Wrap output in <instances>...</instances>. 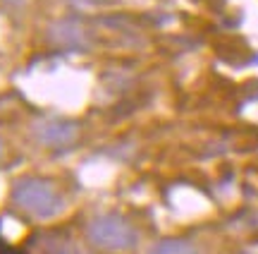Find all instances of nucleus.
I'll use <instances>...</instances> for the list:
<instances>
[{
	"instance_id": "f257e3e1",
	"label": "nucleus",
	"mask_w": 258,
	"mask_h": 254,
	"mask_svg": "<svg viewBox=\"0 0 258 254\" xmlns=\"http://www.w3.org/2000/svg\"><path fill=\"white\" fill-rule=\"evenodd\" d=\"M15 207L36 218H50L62 211V197L53 182L41 178H22L12 187Z\"/></svg>"
},
{
	"instance_id": "f03ea898",
	"label": "nucleus",
	"mask_w": 258,
	"mask_h": 254,
	"mask_svg": "<svg viewBox=\"0 0 258 254\" xmlns=\"http://www.w3.org/2000/svg\"><path fill=\"white\" fill-rule=\"evenodd\" d=\"M86 237L89 242L108 252H124L137 245V230L127 218L117 214H103L96 216L86 226Z\"/></svg>"
},
{
	"instance_id": "7ed1b4c3",
	"label": "nucleus",
	"mask_w": 258,
	"mask_h": 254,
	"mask_svg": "<svg viewBox=\"0 0 258 254\" xmlns=\"http://www.w3.org/2000/svg\"><path fill=\"white\" fill-rule=\"evenodd\" d=\"M36 139L41 144H46L50 149H64V146H72L77 137H79V127L72 120H64V118H50L43 123L36 125Z\"/></svg>"
},
{
	"instance_id": "20e7f679",
	"label": "nucleus",
	"mask_w": 258,
	"mask_h": 254,
	"mask_svg": "<svg viewBox=\"0 0 258 254\" xmlns=\"http://www.w3.org/2000/svg\"><path fill=\"white\" fill-rule=\"evenodd\" d=\"M50 38L55 41L57 46L72 48V50L89 46L84 29L79 27V24H74V22H60V24H55V27L50 29Z\"/></svg>"
},
{
	"instance_id": "39448f33",
	"label": "nucleus",
	"mask_w": 258,
	"mask_h": 254,
	"mask_svg": "<svg viewBox=\"0 0 258 254\" xmlns=\"http://www.w3.org/2000/svg\"><path fill=\"white\" fill-rule=\"evenodd\" d=\"M148 254H199V249L186 240H160L148 249Z\"/></svg>"
},
{
	"instance_id": "423d86ee",
	"label": "nucleus",
	"mask_w": 258,
	"mask_h": 254,
	"mask_svg": "<svg viewBox=\"0 0 258 254\" xmlns=\"http://www.w3.org/2000/svg\"><path fill=\"white\" fill-rule=\"evenodd\" d=\"M0 254H22V252H17V249H5V252H0Z\"/></svg>"
},
{
	"instance_id": "0eeeda50",
	"label": "nucleus",
	"mask_w": 258,
	"mask_h": 254,
	"mask_svg": "<svg viewBox=\"0 0 258 254\" xmlns=\"http://www.w3.org/2000/svg\"><path fill=\"white\" fill-rule=\"evenodd\" d=\"M0 159H3V141H0Z\"/></svg>"
}]
</instances>
